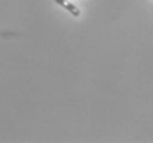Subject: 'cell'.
Here are the masks:
<instances>
[{"mask_svg": "<svg viewBox=\"0 0 153 143\" xmlns=\"http://www.w3.org/2000/svg\"><path fill=\"white\" fill-rule=\"evenodd\" d=\"M56 4H59V6H62L63 8H65L67 11H70L71 13L73 14L74 17H78L80 14V11L77 9L74 4H70V2H67L66 0H55Z\"/></svg>", "mask_w": 153, "mask_h": 143, "instance_id": "cell-1", "label": "cell"}]
</instances>
